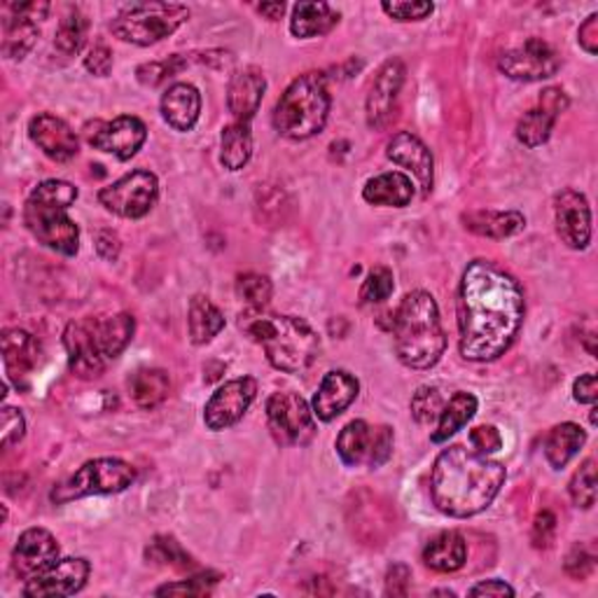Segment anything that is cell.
Masks as SVG:
<instances>
[{"label":"cell","instance_id":"obj_16","mask_svg":"<svg viewBox=\"0 0 598 598\" xmlns=\"http://www.w3.org/2000/svg\"><path fill=\"white\" fill-rule=\"evenodd\" d=\"M556 234L573 251H585L591 241V209L583 192L566 187L554 199Z\"/></svg>","mask_w":598,"mask_h":598},{"label":"cell","instance_id":"obj_50","mask_svg":"<svg viewBox=\"0 0 598 598\" xmlns=\"http://www.w3.org/2000/svg\"><path fill=\"white\" fill-rule=\"evenodd\" d=\"M564 568L573 579H585L594 568V554L585 545H575L566 556Z\"/></svg>","mask_w":598,"mask_h":598},{"label":"cell","instance_id":"obj_12","mask_svg":"<svg viewBox=\"0 0 598 598\" xmlns=\"http://www.w3.org/2000/svg\"><path fill=\"white\" fill-rule=\"evenodd\" d=\"M561 68L558 52L542 41L529 37L521 47L508 49L498 59V70L514 82H542L550 80Z\"/></svg>","mask_w":598,"mask_h":598},{"label":"cell","instance_id":"obj_25","mask_svg":"<svg viewBox=\"0 0 598 598\" xmlns=\"http://www.w3.org/2000/svg\"><path fill=\"white\" fill-rule=\"evenodd\" d=\"M265 91H267V80L265 75H262V70L243 68L234 73L228 89V108L234 115V122L251 124L255 112L259 110Z\"/></svg>","mask_w":598,"mask_h":598},{"label":"cell","instance_id":"obj_1","mask_svg":"<svg viewBox=\"0 0 598 598\" xmlns=\"http://www.w3.org/2000/svg\"><path fill=\"white\" fill-rule=\"evenodd\" d=\"M458 351L470 363L498 361L510 351L527 315V299L512 274L489 259H473L458 286Z\"/></svg>","mask_w":598,"mask_h":598},{"label":"cell","instance_id":"obj_48","mask_svg":"<svg viewBox=\"0 0 598 598\" xmlns=\"http://www.w3.org/2000/svg\"><path fill=\"white\" fill-rule=\"evenodd\" d=\"M554 538H556V517L550 510L538 512V517L533 521V529H531L533 547L547 550V547H552Z\"/></svg>","mask_w":598,"mask_h":598},{"label":"cell","instance_id":"obj_13","mask_svg":"<svg viewBox=\"0 0 598 598\" xmlns=\"http://www.w3.org/2000/svg\"><path fill=\"white\" fill-rule=\"evenodd\" d=\"M85 139L93 150L115 155L120 162L134 157L145 145L147 129L143 120L134 115H120L110 122H91L85 126Z\"/></svg>","mask_w":598,"mask_h":598},{"label":"cell","instance_id":"obj_53","mask_svg":"<svg viewBox=\"0 0 598 598\" xmlns=\"http://www.w3.org/2000/svg\"><path fill=\"white\" fill-rule=\"evenodd\" d=\"M411 571L405 564H396L386 575V596H407L409 594Z\"/></svg>","mask_w":598,"mask_h":598},{"label":"cell","instance_id":"obj_28","mask_svg":"<svg viewBox=\"0 0 598 598\" xmlns=\"http://www.w3.org/2000/svg\"><path fill=\"white\" fill-rule=\"evenodd\" d=\"M363 199L372 206H390V209H405L414 199V182L407 174L388 171L379 174L365 182Z\"/></svg>","mask_w":598,"mask_h":598},{"label":"cell","instance_id":"obj_9","mask_svg":"<svg viewBox=\"0 0 598 598\" xmlns=\"http://www.w3.org/2000/svg\"><path fill=\"white\" fill-rule=\"evenodd\" d=\"M159 199V180L155 174L136 168L99 192V203L108 213L126 220L145 218Z\"/></svg>","mask_w":598,"mask_h":598},{"label":"cell","instance_id":"obj_35","mask_svg":"<svg viewBox=\"0 0 598 598\" xmlns=\"http://www.w3.org/2000/svg\"><path fill=\"white\" fill-rule=\"evenodd\" d=\"M37 35H41V29H37V22L26 14H19L8 8V14L3 19V54L5 59H19L22 62L24 56L33 49Z\"/></svg>","mask_w":598,"mask_h":598},{"label":"cell","instance_id":"obj_56","mask_svg":"<svg viewBox=\"0 0 598 598\" xmlns=\"http://www.w3.org/2000/svg\"><path fill=\"white\" fill-rule=\"evenodd\" d=\"M470 596H514V589L505 583V579H484V583L475 585L470 591H467Z\"/></svg>","mask_w":598,"mask_h":598},{"label":"cell","instance_id":"obj_39","mask_svg":"<svg viewBox=\"0 0 598 598\" xmlns=\"http://www.w3.org/2000/svg\"><path fill=\"white\" fill-rule=\"evenodd\" d=\"M87 29H89V22L82 12H78V10L68 12L59 22V29H56V41H54L56 47H59L68 56L78 54L85 47Z\"/></svg>","mask_w":598,"mask_h":598},{"label":"cell","instance_id":"obj_37","mask_svg":"<svg viewBox=\"0 0 598 598\" xmlns=\"http://www.w3.org/2000/svg\"><path fill=\"white\" fill-rule=\"evenodd\" d=\"M253 155V134L251 124L232 122L222 129L220 136V164L228 171H241Z\"/></svg>","mask_w":598,"mask_h":598},{"label":"cell","instance_id":"obj_47","mask_svg":"<svg viewBox=\"0 0 598 598\" xmlns=\"http://www.w3.org/2000/svg\"><path fill=\"white\" fill-rule=\"evenodd\" d=\"M470 446L473 452L481 454V456H489V454H496L498 449L502 446V438L498 433L496 425H477L470 430Z\"/></svg>","mask_w":598,"mask_h":598},{"label":"cell","instance_id":"obj_21","mask_svg":"<svg viewBox=\"0 0 598 598\" xmlns=\"http://www.w3.org/2000/svg\"><path fill=\"white\" fill-rule=\"evenodd\" d=\"M29 136L52 162L64 164L80 153L78 134H75L68 122L52 115V112H41V115H35L29 122Z\"/></svg>","mask_w":598,"mask_h":598},{"label":"cell","instance_id":"obj_46","mask_svg":"<svg viewBox=\"0 0 598 598\" xmlns=\"http://www.w3.org/2000/svg\"><path fill=\"white\" fill-rule=\"evenodd\" d=\"M381 10L396 19V22H421V19H428L433 14L435 5L433 3H409V0H400V3H384Z\"/></svg>","mask_w":598,"mask_h":598},{"label":"cell","instance_id":"obj_32","mask_svg":"<svg viewBox=\"0 0 598 598\" xmlns=\"http://www.w3.org/2000/svg\"><path fill=\"white\" fill-rule=\"evenodd\" d=\"M477 407H479V402L473 392H463V390L456 392L452 400L444 402V409L438 419L433 435H430V442L442 444L449 438H454L458 430H463L467 423L475 419Z\"/></svg>","mask_w":598,"mask_h":598},{"label":"cell","instance_id":"obj_52","mask_svg":"<svg viewBox=\"0 0 598 598\" xmlns=\"http://www.w3.org/2000/svg\"><path fill=\"white\" fill-rule=\"evenodd\" d=\"M93 248H97V255L101 259L115 262L120 257L122 243H120V236L112 230H101V232H97V236H93Z\"/></svg>","mask_w":598,"mask_h":598},{"label":"cell","instance_id":"obj_49","mask_svg":"<svg viewBox=\"0 0 598 598\" xmlns=\"http://www.w3.org/2000/svg\"><path fill=\"white\" fill-rule=\"evenodd\" d=\"M26 433V419L19 409L5 407L3 409V449H10L12 444L22 442Z\"/></svg>","mask_w":598,"mask_h":598},{"label":"cell","instance_id":"obj_8","mask_svg":"<svg viewBox=\"0 0 598 598\" xmlns=\"http://www.w3.org/2000/svg\"><path fill=\"white\" fill-rule=\"evenodd\" d=\"M136 481V470L122 458H93L87 461L70 479L59 484L52 494L56 502H70L87 496L122 494Z\"/></svg>","mask_w":598,"mask_h":598},{"label":"cell","instance_id":"obj_20","mask_svg":"<svg viewBox=\"0 0 598 598\" xmlns=\"http://www.w3.org/2000/svg\"><path fill=\"white\" fill-rule=\"evenodd\" d=\"M64 346L68 353L70 372L78 379H97L103 374L108 361L93 340V332L89 325V318L85 321H73L64 330Z\"/></svg>","mask_w":598,"mask_h":598},{"label":"cell","instance_id":"obj_42","mask_svg":"<svg viewBox=\"0 0 598 598\" xmlns=\"http://www.w3.org/2000/svg\"><path fill=\"white\" fill-rule=\"evenodd\" d=\"M147 558L150 561H159V564L174 566V568H190V566H195L192 556L187 554L180 547V542L176 538H171V535H157L153 542H150Z\"/></svg>","mask_w":598,"mask_h":598},{"label":"cell","instance_id":"obj_2","mask_svg":"<svg viewBox=\"0 0 598 598\" xmlns=\"http://www.w3.org/2000/svg\"><path fill=\"white\" fill-rule=\"evenodd\" d=\"M505 477L508 470L502 463L454 444L435 458L430 496L442 514L467 519L489 508L500 494Z\"/></svg>","mask_w":598,"mask_h":598},{"label":"cell","instance_id":"obj_15","mask_svg":"<svg viewBox=\"0 0 598 598\" xmlns=\"http://www.w3.org/2000/svg\"><path fill=\"white\" fill-rule=\"evenodd\" d=\"M91 566L87 558H59L54 564L43 571L41 575H35L26 579V585L22 589L24 596L29 598H54V596H73L78 594L89 579Z\"/></svg>","mask_w":598,"mask_h":598},{"label":"cell","instance_id":"obj_6","mask_svg":"<svg viewBox=\"0 0 598 598\" xmlns=\"http://www.w3.org/2000/svg\"><path fill=\"white\" fill-rule=\"evenodd\" d=\"M330 89L323 73H304L280 93L274 110V129L284 139L307 141L321 134L330 118Z\"/></svg>","mask_w":598,"mask_h":598},{"label":"cell","instance_id":"obj_43","mask_svg":"<svg viewBox=\"0 0 598 598\" xmlns=\"http://www.w3.org/2000/svg\"><path fill=\"white\" fill-rule=\"evenodd\" d=\"M187 68V59L180 54H174L168 56V59H162V62H150V64H143L136 68V78L141 85L145 87H159L164 85L166 80H171L174 75L182 73Z\"/></svg>","mask_w":598,"mask_h":598},{"label":"cell","instance_id":"obj_36","mask_svg":"<svg viewBox=\"0 0 598 598\" xmlns=\"http://www.w3.org/2000/svg\"><path fill=\"white\" fill-rule=\"evenodd\" d=\"M585 442H587V433L577 423L568 421V423L554 425L545 440L547 463L554 467V470H561V467H566L577 456V452L585 446Z\"/></svg>","mask_w":598,"mask_h":598},{"label":"cell","instance_id":"obj_51","mask_svg":"<svg viewBox=\"0 0 598 598\" xmlns=\"http://www.w3.org/2000/svg\"><path fill=\"white\" fill-rule=\"evenodd\" d=\"M85 68L97 78H108L112 70V52L106 45H93L85 56Z\"/></svg>","mask_w":598,"mask_h":598},{"label":"cell","instance_id":"obj_17","mask_svg":"<svg viewBox=\"0 0 598 598\" xmlns=\"http://www.w3.org/2000/svg\"><path fill=\"white\" fill-rule=\"evenodd\" d=\"M405 85V64L400 59H388L377 75H374V80L369 85V93H367V124L372 129H386L390 124V120L396 118V103L400 97V89Z\"/></svg>","mask_w":598,"mask_h":598},{"label":"cell","instance_id":"obj_55","mask_svg":"<svg viewBox=\"0 0 598 598\" xmlns=\"http://www.w3.org/2000/svg\"><path fill=\"white\" fill-rule=\"evenodd\" d=\"M577 43H579V47H583L591 56L598 52V14L596 12H591L585 19V24L579 26Z\"/></svg>","mask_w":598,"mask_h":598},{"label":"cell","instance_id":"obj_11","mask_svg":"<svg viewBox=\"0 0 598 598\" xmlns=\"http://www.w3.org/2000/svg\"><path fill=\"white\" fill-rule=\"evenodd\" d=\"M267 421L278 444L302 446L315 433L311 405L292 390H278L267 400Z\"/></svg>","mask_w":598,"mask_h":598},{"label":"cell","instance_id":"obj_29","mask_svg":"<svg viewBox=\"0 0 598 598\" xmlns=\"http://www.w3.org/2000/svg\"><path fill=\"white\" fill-rule=\"evenodd\" d=\"M463 228L486 239H510L527 230V215L519 211H470L463 215Z\"/></svg>","mask_w":598,"mask_h":598},{"label":"cell","instance_id":"obj_3","mask_svg":"<svg viewBox=\"0 0 598 598\" xmlns=\"http://www.w3.org/2000/svg\"><path fill=\"white\" fill-rule=\"evenodd\" d=\"M398 361L409 369L435 367L446 351V334L435 297L425 290L405 295L390 321Z\"/></svg>","mask_w":598,"mask_h":598},{"label":"cell","instance_id":"obj_23","mask_svg":"<svg viewBox=\"0 0 598 598\" xmlns=\"http://www.w3.org/2000/svg\"><path fill=\"white\" fill-rule=\"evenodd\" d=\"M358 390H361V384L353 374L344 369L328 372L311 402L313 417L323 423H330L336 417H342L344 411L355 402V398H358Z\"/></svg>","mask_w":598,"mask_h":598},{"label":"cell","instance_id":"obj_57","mask_svg":"<svg viewBox=\"0 0 598 598\" xmlns=\"http://www.w3.org/2000/svg\"><path fill=\"white\" fill-rule=\"evenodd\" d=\"M257 12L265 14L269 22H278V19L284 16V12H286V3H262V5H257Z\"/></svg>","mask_w":598,"mask_h":598},{"label":"cell","instance_id":"obj_44","mask_svg":"<svg viewBox=\"0 0 598 598\" xmlns=\"http://www.w3.org/2000/svg\"><path fill=\"white\" fill-rule=\"evenodd\" d=\"M396 290V278L388 267H374L361 288V304H381Z\"/></svg>","mask_w":598,"mask_h":598},{"label":"cell","instance_id":"obj_41","mask_svg":"<svg viewBox=\"0 0 598 598\" xmlns=\"http://www.w3.org/2000/svg\"><path fill=\"white\" fill-rule=\"evenodd\" d=\"M411 417L417 423L430 425L435 423L444 409V398L435 386H421L417 388L414 396H411Z\"/></svg>","mask_w":598,"mask_h":598},{"label":"cell","instance_id":"obj_10","mask_svg":"<svg viewBox=\"0 0 598 598\" xmlns=\"http://www.w3.org/2000/svg\"><path fill=\"white\" fill-rule=\"evenodd\" d=\"M392 428L369 425L367 421H351L336 438V454L346 467H381L392 456Z\"/></svg>","mask_w":598,"mask_h":598},{"label":"cell","instance_id":"obj_27","mask_svg":"<svg viewBox=\"0 0 598 598\" xmlns=\"http://www.w3.org/2000/svg\"><path fill=\"white\" fill-rule=\"evenodd\" d=\"M89 325L93 332V340H97L103 358L115 361L118 355L134 340V315L129 313H112V315H97L89 318Z\"/></svg>","mask_w":598,"mask_h":598},{"label":"cell","instance_id":"obj_45","mask_svg":"<svg viewBox=\"0 0 598 598\" xmlns=\"http://www.w3.org/2000/svg\"><path fill=\"white\" fill-rule=\"evenodd\" d=\"M218 583H220L218 573H199L187 579H180V583L164 585L155 594L157 596H206L213 591Z\"/></svg>","mask_w":598,"mask_h":598},{"label":"cell","instance_id":"obj_26","mask_svg":"<svg viewBox=\"0 0 598 598\" xmlns=\"http://www.w3.org/2000/svg\"><path fill=\"white\" fill-rule=\"evenodd\" d=\"M201 115V93L190 82H176L164 91L162 118L176 131H190Z\"/></svg>","mask_w":598,"mask_h":598},{"label":"cell","instance_id":"obj_24","mask_svg":"<svg viewBox=\"0 0 598 598\" xmlns=\"http://www.w3.org/2000/svg\"><path fill=\"white\" fill-rule=\"evenodd\" d=\"M43 348L35 336L26 330L10 328L3 332V363L8 379L16 388H26V379L41 365Z\"/></svg>","mask_w":598,"mask_h":598},{"label":"cell","instance_id":"obj_4","mask_svg":"<svg viewBox=\"0 0 598 598\" xmlns=\"http://www.w3.org/2000/svg\"><path fill=\"white\" fill-rule=\"evenodd\" d=\"M246 328L251 340L267 353L272 367L286 374H302L321 353V340L315 330L297 315H267L265 311H251Z\"/></svg>","mask_w":598,"mask_h":598},{"label":"cell","instance_id":"obj_14","mask_svg":"<svg viewBox=\"0 0 598 598\" xmlns=\"http://www.w3.org/2000/svg\"><path fill=\"white\" fill-rule=\"evenodd\" d=\"M257 396V381L253 377H239L222 384L203 407V423L213 433L236 425L251 409Z\"/></svg>","mask_w":598,"mask_h":598},{"label":"cell","instance_id":"obj_38","mask_svg":"<svg viewBox=\"0 0 598 598\" xmlns=\"http://www.w3.org/2000/svg\"><path fill=\"white\" fill-rule=\"evenodd\" d=\"M236 295L248 304L251 311H265L274 297V286L262 274H241L236 278Z\"/></svg>","mask_w":598,"mask_h":598},{"label":"cell","instance_id":"obj_18","mask_svg":"<svg viewBox=\"0 0 598 598\" xmlns=\"http://www.w3.org/2000/svg\"><path fill=\"white\" fill-rule=\"evenodd\" d=\"M568 97L561 87H547L540 93V101L517 124V139L527 147H540L547 143L561 112L568 110Z\"/></svg>","mask_w":598,"mask_h":598},{"label":"cell","instance_id":"obj_33","mask_svg":"<svg viewBox=\"0 0 598 598\" xmlns=\"http://www.w3.org/2000/svg\"><path fill=\"white\" fill-rule=\"evenodd\" d=\"M187 330H190L192 344H209L224 330V315L209 297L195 295L187 309Z\"/></svg>","mask_w":598,"mask_h":598},{"label":"cell","instance_id":"obj_31","mask_svg":"<svg viewBox=\"0 0 598 598\" xmlns=\"http://www.w3.org/2000/svg\"><path fill=\"white\" fill-rule=\"evenodd\" d=\"M340 24V12L332 10L328 3H297L290 16V33L299 41H309L330 33Z\"/></svg>","mask_w":598,"mask_h":598},{"label":"cell","instance_id":"obj_7","mask_svg":"<svg viewBox=\"0 0 598 598\" xmlns=\"http://www.w3.org/2000/svg\"><path fill=\"white\" fill-rule=\"evenodd\" d=\"M187 19L190 10L178 3H136L112 19L110 31L124 43L150 47L174 35Z\"/></svg>","mask_w":598,"mask_h":598},{"label":"cell","instance_id":"obj_54","mask_svg":"<svg viewBox=\"0 0 598 598\" xmlns=\"http://www.w3.org/2000/svg\"><path fill=\"white\" fill-rule=\"evenodd\" d=\"M573 398L579 405H594L598 398V381L596 374H583V377H577L573 384Z\"/></svg>","mask_w":598,"mask_h":598},{"label":"cell","instance_id":"obj_30","mask_svg":"<svg viewBox=\"0 0 598 598\" xmlns=\"http://www.w3.org/2000/svg\"><path fill=\"white\" fill-rule=\"evenodd\" d=\"M467 545L456 531H444L428 542L423 550V564L435 573H456L465 566Z\"/></svg>","mask_w":598,"mask_h":598},{"label":"cell","instance_id":"obj_19","mask_svg":"<svg viewBox=\"0 0 598 598\" xmlns=\"http://www.w3.org/2000/svg\"><path fill=\"white\" fill-rule=\"evenodd\" d=\"M59 561V542L45 529H29L19 535L12 552V571L19 579H31Z\"/></svg>","mask_w":598,"mask_h":598},{"label":"cell","instance_id":"obj_40","mask_svg":"<svg viewBox=\"0 0 598 598\" xmlns=\"http://www.w3.org/2000/svg\"><path fill=\"white\" fill-rule=\"evenodd\" d=\"M568 494L575 508L591 510L596 505V461L587 458L568 484Z\"/></svg>","mask_w":598,"mask_h":598},{"label":"cell","instance_id":"obj_22","mask_svg":"<svg viewBox=\"0 0 598 598\" xmlns=\"http://www.w3.org/2000/svg\"><path fill=\"white\" fill-rule=\"evenodd\" d=\"M386 157L392 164H398L407 168V171H411V176H414V180L421 187L423 197L430 195V190H433L435 159H433V153H430L428 145L419 136L409 134V131H398V134L388 141Z\"/></svg>","mask_w":598,"mask_h":598},{"label":"cell","instance_id":"obj_34","mask_svg":"<svg viewBox=\"0 0 598 598\" xmlns=\"http://www.w3.org/2000/svg\"><path fill=\"white\" fill-rule=\"evenodd\" d=\"M168 392H171V379L164 369L143 367L131 374L129 396L141 409L159 407L168 398Z\"/></svg>","mask_w":598,"mask_h":598},{"label":"cell","instance_id":"obj_5","mask_svg":"<svg viewBox=\"0 0 598 598\" xmlns=\"http://www.w3.org/2000/svg\"><path fill=\"white\" fill-rule=\"evenodd\" d=\"M78 201V187L66 180H43L29 195L24 206L26 230L49 251L75 257L80 251V228L68 218Z\"/></svg>","mask_w":598,"mask_h":598}]
</instances>
